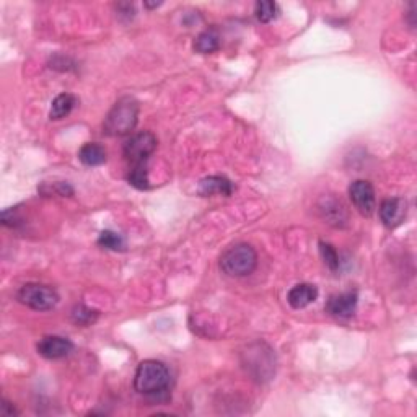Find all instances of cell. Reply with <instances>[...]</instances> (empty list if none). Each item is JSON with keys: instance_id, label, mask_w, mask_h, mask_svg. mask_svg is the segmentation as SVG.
I'll use <instances>...</instances> for the list:
<instances>
[{"instance_id": "6da1fadb", "label": "cell", "mask_w": 417, "mask_h": 417, "mask_svg": "<svg viewBox=\"0 0 417 417\" xmlns=\"http://www.w3.org/2000/svg\"><path fill=\"white\" fill-rule=\"evenodd\" d=\"M171 383L168 367L158 360H144L137 367L134 388L139 394L152 399H166Z\"/></svg>"}, {"instance_id": "7a4b0ae2", "label": "cell", "mask_w": 417, "mask_h": 417, "mask_svg": "<svg viewBox=\"0 0 417 417\" xmlns=\"http://www.w3.org/2000/svg\"><path fill=\"white\" fill-rule=\"evenodd\" d=\"M139 118V103L132 97H123L116 101L103 123V134L110 137L126 136L136 127Z\"/></svg>"}, {"instance_id": "3957f363", "label": "cell", "mask_w": 417, "mask_h": 417, "mask_svg": "<svg viewBox=\"0 0 417 417\" xmlns=\"http://www.w3.org/2000/svg\"><path fill=\"white\" fill-rule=\"evenodd\" d=\"M257 253L248 243H238L223 253L220 257V269L230 277L249 276L256 269Z\"/></svg>"}, {"instance_id": "277c9868", "label": "cell", "mask_w": 417, "mask_h": 417, "mask_svg": "<svg viewBox=\"0 0 417 417\" xmlns=\"http://www.w3.org/2000/svg\"><path fill=\"white\" fill-rule=\"evenodd\" d=\"M16 300L25 307L36 309V312H47L59 303V295L53 287L42 283H25L20 287Z\"/></svg>"}, {"instance_id": "5b68a950", "label": "cell", "mask_w": 417, "mask_h": 417, "mask_svg": "<svg viewBox=\"0 0 417 417\" xmlns=\"http://www.w3.org/2000/svg\"><path fill=\"white\" fill-rule=\"evenodd\" d=\"M157 149V137L152 132H139L124 144V157L134 165H144Z\"/></svg>"}, {"instance_id": "8992f818", "label": "cell", "mask_w": 417, "mask_h": 417, "mask_svg": "<svg viewBox=\"0 0 417 417\" xmlns=\"http://www.w3.org/2000/svg\"><path fill=\"white\" fill-rule=\"evenodd\" d=\"M349 197L355 209L359 210L362 216H372L375 210V191L368 181L364 179H357L349 186Z\"/></svg>"}, {"instance_id": "52a82bcc", "label": "cell", "mask_w": 417, "mask_h": 417, "mask_svg": "<svg viewBox=\"0 0 417 417\" xmlns=\"http://www.w3.org/2000/svg\"><path fill=\"white\" fill-rule=\"evenodd\" d=\"M36 349L38 354L45 357V359L58 360L71 354L72 349H74V344L62 336H46L38 342Z\"/></svg>"}, {"instance_id": "ba28073f", "label": "cell", "mask_w": 417, "mask_h": 417, "mask_svg": "<svg viewBox=\"0 0 417 417\" xmlns=\"http://www.w3.org/2000/svg\"><path fill=\"white\" fill-rule=\"evenodd\" d=\"M407 205L401 197H393V199H386L380 205V218L385 227L394 229V227L401 225L404 218H406Z\"/></svg>"}, {"instance_id": "9c48e42d", "label": "cell", "mask_w": 417, "mask_h": 417, "mask_svg": "<svg viewBox=\"0 0 417 417\" xmlns=\"http://www.w3.org/2000/svg\"><path fill=\"white\" fill-rule=\"evenodd\" d=\"M357 303H359V296L355 292L333 295L326 303V312L336 318H351L355 313Z\"/></svg>"}, {"instance_id": "30bf717a", "label": "cell", "mask_w": 417, "mask_h": 417, "mask_svg": "<svg viewBox=\"0 0 417 417\" xmlns=\"http://www.w3.org/2000/svg\"><path fill=\"white\" fill-rule=\"evenodd\" d=\"M318 299V289L312 283H299V286L292 287L287 294V302L292 308L300 309L308 307Z\"/></svg>"}, {"instance_id": "8fae6325", "label": "cell", "mask_w": 417, "mask_h": 417, "mask_svg": "<svg viewBox=\"0 0 417 417\" xmlns=\"http://www.w3.org/2000/svg\"><path fill=\"white\" fill-rule=\"evenodd\" d=\"M231 192H233V184L225 176H207V178H204L199 183V194L204 197L214 194L230 196Z\"/></svg>"}, {"instance_id": "7c38bea8", "label": "cell", "mask_w": 417, "mask_h": 417, "mask_svg": "<svg viewBox=\"0 0 417 417\" xmlns=\"http://www.w3.org/2000/svg\"><path fill=\"white\" fill-rule=\"evenodd\" d=\"M320 210L323 214L325 220H328L331 225L339 227L347 220L346 207H344L341 201H336L334 197H325L320 204Z\"/></svg>"}, {"instance_id": "4fadbf2b", "label": "cell", "mask_w": 417, "mask_h": 417, "mask_svg": "<svg viewBox=\"0 0 417 417\" xmlns=\"http://www.w3.org/2000/svg\"><path fill=\"white\" fill-rule=\"evenodd\" d=\"M79 158L87 166H100L106 162V150L100 144L88 142L79 150Z\"/></svg>"}, {"instance_id": "5bb4252c", "label": "cell", "mask_w": 417, "mask_h": 417, "mask_svg": "<svg viewBox=\"0 0 417 417\" xmlns=\"http://www.w3.org/2000/svg\"><path fill=\"white\" fill-rule=\"evenodd\" d=\"M75 97L71 93H61L59 97L54 98L53 105H51L49 111V118L54 119V121H59V119H64L66 116L71 114V111L74 110L75 106Z\"/></svg>"}, {"instance_id": "9a60e30c", "label": "cell", "mask_w": 417, "mask_h": 417, "mask_svg": "<svg viewBox=\"0 0 417 417\" xmlns=\"http://www.w3.org/2000/svg\"><path fill=\"white\" fill-rule=\"evenodd\" d=\"M218 46H220V38H218V34L214 31V29L201 33L194 41V49L201 54L216 53V51L218 49Z\"/></svg>"}, {"instance_id": "2e32d148", "label": "cell", "mask_w": 417, "mask_h": 417, "mask_svg": "<svg viewBox=\"0 0 417 417\" xmlns=\"http://www.w3.org/2000/svg\"><path fill=\"white\" fill-rule=\"evenodd\" d=\"M129 184L137 189H149V173H147V163L144 165H134L127 175Z\"/></svg>"}, {"instance_id": "e0dca14e", "label": "cell", "mask_w": 417, "mask_h": 417, "mask_svg": "<svg viewBox=\"0 0 417 417\" xmlns=\"http://www.w3.org/2000/svg\"><path fill=\"white\" fill-rule=\"evenodd\" d=\"M98 312L94 309L85 307V305H77V307L72 309V321L79 326H90L97 321Z\"/></svg>"}, {"instance_id": "ac0fdd59", "label": "cell", "mask_w": 417, "mask_h": 417, "mask_svg": "<svg viewBox=\"0 0 417 417\" xmlns=\"http://www.w3.org/2000/svg\"><path fill=\"white\" fill-rule=\"evenodd\" d=\"M98 244L106 249H113V251H121V249H124V247H126L123 236L114 233V231L111 230L101 231L100 236H98Z\"/></svg>"}, {"instance_id": "d6986e66", "label": "cell", "mask_w": 417, "mask_h": 417, "mask_svg": "<svg viewBox=\"0 0 417 417\" xmlns=\"http://www.w3.org/2000/svg\"><path fill=\"white\" fill-rule=\"evenodd\" d=\"M279 7L276 2H269V0H264V2H257L255 7V14L256 18L261 21V23H269L270 20H274L277 16Z\"/></svg>"}, {"instance_id": "ffe728a7", "label": "cell", "mask_w": 417, "mask_h": 417, "mask_svg": "<svg viewBox=\"0 0 417 417\" xmlns=\"http://www.w3.org/2000/svg\"><path fill=\"white\" fill-rule=\"evenodd\" d=\"M320 253H321V257H323L325 264L328 266V268L331 270H338V268H339V256H338L336 249L331 247L329 243L320 242Z\"/></svg>"}, {"instance_id": "44dd1931", "label": "cell", "mask_w": 417, "mask_h": 417, "mask_svg": "<svg viewBox=\"0 0 417 417\" xmlns=\"http://www.w3.org/2000/svg\"><path fill=\"white\" fill-rule=\"evenodd\" d=\"M118 12H119V16H127V18H132L136 14L134 5H131V3H119Z\"/></svg>"}, {"instance_id": "7402d4cb", "label": "cell", "mask_w": 417, "mask_h": 417, "mask_svg": "<svg viewBox=\"0 0 417 417\" xmlns=\"http://www.w3.org/2000/svg\"><path fill=\"white\" fill-rule=\"evenodd\" d=\"M0 414L5 416V417H10V416L18 414V412H16L15 407L12 406V404L8 403L7 399H2V404H0Z\"/></svg>"}]
</instances>
